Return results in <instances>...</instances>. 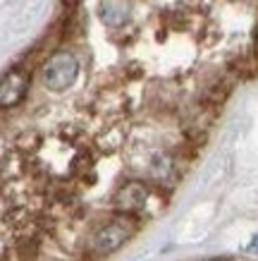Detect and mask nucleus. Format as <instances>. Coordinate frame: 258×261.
I'll list each match as a JSON object with an SVG mask.
<instances>
[{
  "mask_svg": "<svg viewBox=\"0 0 258 261\" xmlns=\"http://www.w3.org/2000/svg\"><path fill=\"white\" fill-rule=\"evenodd\" d=\"M115 208L122 211V214H134V211H139L146 206L149 201V187L139 180H129L125 182L118 192H115Z\"/></svg>",
  "mask_w": 258,
  "mask_h": 261,
  "instance_id": "20e7f679",
  "label": "nucleus"
},
{
  "mask_svg": "<svg viewBox=\"0 0 258 261\" xmlns=\"http://www.w3.org/2000/svg\"><path fill=\"white\" fill-rule=\"evenodd\" d=\"M79 77V58L72 50H55L41 65V84L53 91V94H65L67 89L74 87Z\"/></svg>",
  "mask_w": 258,
  "mask_h": 261,
  "instance_id": "f257e3e1",
  "label": "nucleus"
},
{
  "mask_svg": "<svg viewBox=\"0 0 258 261\" xmlns=\"http://www.w3.org/2000/svg\"><path fill=\"white\" fill-rule=\"evenodd\" d=\"M253 240H256V242H253V245H251L249 249H258V235H256V238H253Z\"/></svg>",
  "mask_w": 258,
  "mask_h": 261,
  "instance_id": "0eeeda50",
  "label": "nucleus"
},
{
  "mask_svg": "<svg viewBox=\"0 0 258 261\" xmlns=\"http://www.w3.org/2000/svg\"><path fill=\"white\" fill-rule=\"evenodd\" d=\"M32 87V74L24 67H12L0 77V108H15L26 98Z\"/></svg>",
  "mask_w": 258,
  "mask_h": 261,
  "instance_id": "7ed1b4c3",
  "label": "nucleus"
},
{
  "mask_svg": "<svg viewBox=\"0 0 258 261\" xmlns=\"http://www.w3.org/2000/svg\"><path fill=\"white\" fill-rule=\"evenodd\" d=\"M132 232H134V218L132 216L129 214L118 216V218L108 221L105 225H101V228L94 232V238H91V252H94L96 256L118 252L120 247L129 240Z\"/></svg>",
  "mask_w": 258,
  "mask_h": 261,
  "instance_id": "f03ea898",
  "label": "nucleus"
},
{
  "mask_svg": "<svg viewBox=\"0 0 258 261\" xmlns=\"http://www.w3.org/2000/svg\"><path fill=\"white\" fill-rule=\"evenodd\" d=\"M253 46H256V56H258V27H256V36H253Z\"/></svg>",
  "mask_w": 258,
  "mask_h": 261,
  "instance_id": "423d86ee",
  "label": "nucleus"
},
{
  "mask_svg": "<svg viewBox=\"0 0 258 261\" xmlns=\"http://www.w3.org/2000/svg\"><path fill=\"white\" fill-rule=\"evenodd\" d=\"M98 17L110 29H120L129 22V3L127 0H101Z\"/></svg>",
  "mask_w": 258,
  "mask_h": 261,
  "instance_id": "39448f33",
  "label": "nucleus"
}]
</instances>
